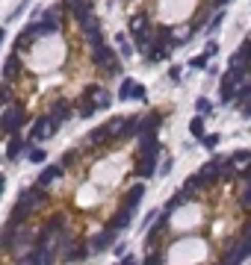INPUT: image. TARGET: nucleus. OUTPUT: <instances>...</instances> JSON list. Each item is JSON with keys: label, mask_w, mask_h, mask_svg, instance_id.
Returning <instances> with one entry per match:
<instances>
[{"label": "nucleus", "mask_w": 251, "mask_h": 265, "mask_svg": "<svg viewBox=\"0 0 251 265\" xmlns=\"http://www.w3.org/2000/svg\"><path fill=\"white\" fill-rule=\"evenodd\" d=\"M30 145H33L30 139H27V142H24V139H12V142H9V147H6V157H9V159H18Z\"/></svg>", "instance_id": "obj_19"}, {"label": "nucleus", "mask_w": 251, "mask_h": 265, "mask_svg": "<svg viewBox=\"0 0 251 265\" xmlns=\"http://www.w3.org/2000/svg\"><path fill=\"white\" fill-rule=\"evenodd\" d=\"M245 236H248V239H251V221H248V224H245Z\"/></svg>", "instance_id": "obj_48"}, {"label": "nucleus", "mask_w": 251, "mask_h": 265, "mask_svg": "<svg viewBox=\"0 0 251 265\" xmlns=\"http://www.w3.org/2000/svg\"><path fill=\"white\" fill-rule=\"evenodd\" d=\"M74 159H77V150H65V153H62V162H60V168L65 171V168H68V165H74Z\"/></svg>", "instance_id": "obj_34"}, {"label": "nucleus", "mask_w": 251, "mask_h": 265, "mask_svg": "<svg viewBox=\"0 0 251 265\" xmlns=\"http://www.w3.org/2000/svg\"><path fill=\"white\" fill-rule=\"evenodd\" d=\"M239 177H242V180H251V165L245 171H239Z\"/></svg>", "instance_id": "obj_45"}, {"label": "nucleus", "mask_w": 251, "mask_h": 265, "mask_svg": "<svg viewBox=\"0 0 251 265\" xmlns=\"http://www.w3.org/2000/svg\"><path fill=\"white\" fill-rule=\"evenodd\" d=\"M60 177H62V168H60V165H50V168H45L42 174H38V183H36V186H38V189H45V186H50V183L60 180Z\"/></svg>", "instance_id": "obj_16"}, {"label": "nucleus", "mask_w": 251, "mask_h": 265, "mask_svg": "<svg viewBox=\"0 0 251 265\" xmlns=\"http://www.w3.org/2000/svg\"><path fill=\"white\" fill-rule=\"evenodd\" d=\"M239 83H242V74L239 71H225L222 74V85H219L222 103H230V100H234V92L239 89Z\"/></svg>", "instance_id": "obj_4"}, {"label": "nucleus", "mask_w": 251, "mask_h": 265, "mask_svg": "<svg viewBox=\"0 0 251 265\" xmlns=\"http://www.w3.org/2000/svg\"><path fill=\"white\" fill-rule=\"evenodd\" d=\"M33 38H36V24H30V27L24 30V33H21V36L15 38V48H18V50H27Z\"/></svg>", "instance_id": "obj_21"}, {"label": "nucleus", "mask_w": 251, "mask_h": 265, "mask_svg": "<svg viewBox=\"0 0 251 265\" xmlns=\"http://www.w3.org/2000/svg\"><path fill=\"white\" fill-rule=\"evenodd\" d=\"M163 262V253H148V259H145V265H160Z\"/></svg>", "instance_id": "obj_39"}, {"label": "nucleus", "mask_w": 251, "mask_h": 265, "mask_svg": "<svg viewBox=\"0 0 251 265\" xmlns=\"http://www.w3.org/2000/svg\"><path fill=\"white\" fill-rule=\"evenodd\" d=\"M0 157H3V153H0Z\"/></svg>", "instance_id": "obj_51"}, {"label": "nucleus", "mask_w": 251, "mask_h": 265, "mask_svg": "<svg viewBox=\"0 0 251 265\" xmlns=\"http://www.w3.org/2000/svg\"><path fill=\"white\" fill-rule=\"evenodd\" d=\"M27 124V115H24V106L21 103H12V109L0 118V132H6V136H12L18 127H24Z\"/></svg>", "instance_id": "obj_2"}, {"label": "nucleus", "mask_w": 251, "mask_h": 265, "mask_svg": "<svg viewBox=\"0 0 251 265\" xmlns=\"http://www.w3.org/2000/svg\"><path fill=\"white\" fill-rule=\"evenodd\" d=\"M195 109H198V112H210V100H207V97H198V103H195Z\"/></svg>", "instance_id": "obj_38"}, {"label": "nucleus", "mask_w": 251, "mask_h": 265, "mask_svg": "<svg viewBox=\"0 0 251 265\" xmlns=\"http://www.w3.org/2000/svg\"><path fill=\"white\" fill-rule=\"evenodd\" d=\"M157 153H160L157 136H139V157H157Z\"/></svg>", "instance_id": "obj_14"}, {"label": "nucleus", "mask_w": 251, "mask_h": 265, "mask_svg": "<svg viewBox=\"0 0 251 265\" xmlns=\"http://www.w3.org/2000/svg\"><path fill=\"white\" fill-rule=\"evenodd\" d=\"M219 24H222V12H219V15H216V18H213V21H210V30H216V27H219Z\"/></svg>", "instance_id": "obj_44"}, {"label": "nucleus", "mask_w": 251, "mask_h": 265, "mask_svg": "<svg viewBox=\"0 0 251 265\" xmlns=\"http://www.w3.org/2000/svg\"><path fill=\"white\" fill-rule=\"evenodd\" d=\"M53 130H56L53 121H50L48 115H38L36 124H33V130H30V142H42V139H48Z\"/></svg>", "instance_id": "obj_6"}, {"label": "nucleus", "mask_w": 251, "mask_h": 265, "mask_svg": "<svg viewBox=\"0 0 251 265\" xmlns=\"http://www.w3.org/2000/svg\"><path fill=\"white\" fill-rule=\"evenodd\" d=\"M86 41H89V48L98 50L101 45H104V36H101V27H95V30H89L86 33Z\"/></svg>", "instance_id": "obj_24"}, {"label": "nucleus", "mask_w": 251, "mask_h": 265, "mask_svg": "<svg viewBox=\"0 0 251 265\" xmlns=\"http://www.w3.org/2000/svg\"><path fill=\"white\" fill-rule=\"evenodd\" d=\"M42 159H45V150H42V147H33V150H30V162H42Z\"/></svg>", "instance_id": "obj_37"}, {"label": "nucleus", "mask_w": 251, "mask_h": 265, "mask_svg": "<svg viewBox=\"0 0 251 265\" xmlns=\"http://www.w3.org/2000/svg\"><path fill=\"white\" fill-rule=\"evenodd\" d=\"M207 62H210V56H204V53H201V56H195V59H189V65H192V68H204Z\"/></svg>", "instance_id": "obj_36"}, {"label": "nucleus", "mask_w": 251, "mask_h": 265, "mask_svg": "<svg viewBox=\"0 0 251 265\" xmlns=\"http://www.w3.org/2000/svg\"><path fill=\"white\" fill-rule=\"evenodd\" d=\"M15 227H18V224H12V221H9V224L3 227V233H0V251H9V248H12V239H15Z\"/></svg>", "instance_id": "obj_22"}, {"label": "nucleus", "mask_w": 251, "mask_h": 265, "mask_svg": "<svg viewBox=\"0 0 251 265\" xmlns=\"http://www.w3.org/2000/svg\"><path fill=\"white\" fill-rule=\"evenodd\" d=\"M142 197H145V186H133L130 192L124 194V201H121V209H127V212L133 215V209L139 206V201H142Z\"/></svg>", "instance_id": "obj_11"}, {"label": "nucleus", "mask_w": 251, "mask_h": 265, "mask_svg": "<svg viewBox=\"0 0 251 265\" xmlns=\"http://www.w3.org/2000/svg\"><path fill=\"white\" fill-rule=\"evenodd\" d=\"M145 27H148V18H145V15H133V18H130V30H133V33H136V30H145Z\"/></svg>", "instance_id": "obj_30"}, {"label": "nucleus", "mask_w": 251, "mask_h": 265, "mask_svg": "<svg viewBox=\"0 0 251 265\" xmlns=\"http://www.w3.org/2000/svg\"><path fill=\"white\" fill-rule=\"evenodd\" d=\"M3 38H6V30H0V45H3Z\"/></svg>", "instance_id": "obj_50"}, {"label": "nucleus", "mask_w": 251, "mask_h": 265, "mask_svg": "<svg viewBox=\"0 0 251 265\" xmlns=\"http://www.w3.org/2000/svg\"><path fill=\"white\" fill-rule=\"evenodd\" d=\"M160 124H163V115H160V112H151L148 118H142L136 124V136H154V130Z\"/></svg>", "instance_id": "obj_10"}, {"label": "nucleus", "mask_w": 251, "mask_h": 265, "mask_svg": "<svg viewBox=\"0 0 251 265\" xmlns=\"http://www.w3.org/2000/svg\"><path fill=\"white\" fill-rule=\"evenodd\" d=\"M62 6H65L68 12H74V18H77L80 24H83L86 18L92 15V0H65Z\"/></svg>", "instance_id": "obj_8"}, {"label": "nucleus", "mask_w": 251, "mask_h": 265, "mask_svg": "<svg viewBox=\"0 0 251 265\" xmlns=\"http://www.w3.org/2000/svg\"><path fill=\"white\" fill-rule=\"evenodd\" d=\"M48 201V194H45V189H38V186H33V189H27V192L18 194V201H15L12 206V224H21V221H27V218L36 212L38 206Z\"/></svg>", "instance_id": "obj_1"}, {"label": "nucleus", "mask_w": 251, "mask_h": 265, "mask_svg": "<svg viewBox=\"0 0 251 265\" xmlns=\"http://www.w3.org/2000/svg\"><path fill=\"white\" fill-rule=\"evenodd\" d=\"M216 53H219V45H216V41H210V45H207V53H204V56H216Z\"/></svg>", "instance_id": "obj_43"}, {"label": "nucleus", "mask_w": 251, "mask_h": 265, "mask_svg": "<svg viewBox=\"0 0 251 265\" xmlns=\"http://www.w3.org/2000/svg\"><path fill=\"white\" fill-rule=\"evenodd\" d=\"M3 186H6V177H3V174H0V194H3Z\"/></svg>", "instance_id": "obj_47"}, {"label": "nucleus", "mask_w": 251, "mask_h": 265, "mask_svg": "<svg viewBox=\"0 0 251 265\" xmlns=\"http://www.w3.org/2000/svg\"><path fill=\"white\" fill-rule=\"evenodd\" d=\"M89 95H92V100H95V106H109L107 89H89Z\"/></svg>", "instance_id": "obj_25"}, {"label": "nucleus", "mask_w": 251, "mask_h": 265, "mask_svg": "<svg viewBox=\"0 0 251 265\" xmlns=\"http://www.w3.org/2000/svg\"><path fill=\"white\" fill-rule=\"evenodd\" d=\"M219 142H222V136H219V132H204V136H201V145L207 147V150H213Z\"/></svg>", "instance_id": "obj_28"}, {"label": "nucleus", "mask_w": 251, "mask_h": 265, "mask_svg": "<svg viewBox=\"0 0 251 265\" xmlns=\"http://www.w3.org/2000/svg\"><path fill=\"white\" fill-rule=\"evenodd\" d=\"M77 106H80V118H92V115H95L98 106H95V100H92V95H89V89L83 92V97H80Z\"/></svg>", "instance_id": "obj_18"}, {"label": "nucleus", "mask_w": 251, "mask_h": 265, "mask_svg": "<svg viewBox=\"0 0 251 265\" xmlns=\"http://www.w3.org/2000/svg\"><path fill=\"white\" fill-rule=\"evenodd\" d=\"M112 59H115V56H112V48H107V45H101L98 50H92V62H95V65H109Z\"/></svg>", "instance_id": "obj_20"}, {"label": "nucleus", "mask_w": 251, "mask_h": 265, "mask_svg": "<svg viewBox=\"0 0 251 265\" xmlns=\"http://www.w3.org/2000/svg\"><path fill=\"white\" fill-rule=\"evenodd\" d=\"M130 92H133V80H124L119 89V100H130Z\"/></svg>", "instance_id": "obj_33"}, {"label": "nucleus", "mask_w": 251, "mask_h": 265, "mask_svg": "<svg viewBox=\"0 0 251 265\" xmlns=\"http://www.w3.org/2000/svg\"><path fill=\"white\" fill-rule=\"evenodd\" d=\"M248 159H251V150H234L227 157V162H248Z\"/></svg>", "instance_id": "obj_32"}, {"label": "nucleus", "mask_w": 251, "mask_h": 265, "mask_svg": "<svg viewBox=\"0 0 251 265\" xmlns=\"http://www.w3.org/2000/svg\"><path fill=\"white\" fill-rule=\"evenodd\" d=\"M53 256H56V253H53V248L36 245V248H33V253L27 256V262H30V265H53V262H56Z\"/></svg>", "instance_id": "obj_7"}, {"label": "nucleus", "mask_w": 251, "mask_h": 265, "mask_svg": "<svg viewBox=\"0 0 251 265\" xmlns=\"http://www.w3.org/2000/svg\"><path fill=\"white\" fill-rule=\"evenodd\" d=\"M130 212H127V209H119V212H115V215H112V218H109V224H107V227L109 230H115V233H119V230H124V227H127V224H130Z\"/></svg>", "instance_id": "obj_17"}, {"label": "nucleus", "mask_w": 251, "mask_h": 265, "mask_svg": "<svg viewBox=\"0 0 251 265\" xmlns=\"http://www.w3.org/2000/svg\"><path fill=\"white\" fill-rule=\"evenodd\" d=\"M248 253H251V239H248V236H242V239H239L237 245L225 253V262H222V265H239Z\"/></svg>", "instance_id": "obj_5"}, {"label": "nucleus", "mask_w": 251, "mask_h": 265, "mask_svg": "<svg viewBox=\"0 0 251 265\" xmlns=\"http://www.w3.org/2000/svg\"><path fill=\"white\" fill-rule=\"evenodd\" d=\"M227 0H213V6H225Z\"/></svg>", "instance_id": "obj_49"}, {"label": "nucleus", "mask_w": 251, "mask_h": 265, "mask_svg": "<svg viewBox=\"0 0 251 265\" xmlns=\"http://www.w3.org/2000/svg\"><path fill=\"white\" fill-rule=\"evenodd\" d=\"M12 97V92H9V85H0V103H6Z\"/></svg>", "instance_id": "obj_41"}, {"label": "nucleus", "mask_w": 251, "mask_h": 265, "mask_svg": "<svg viewBox=\"0 0 251 265\" xmlns=\"http://www.w3.org/2000/svg\"><path fill=\"white\" fill-rule=\"evenodd\" d=\"M109 139H112V130H109V124H104V127H95V130L86 136V145H107Z\"/></svg>", "instance_id": "obj_13"}, {"label": "nucleus", "mask_w": 251, "mask_h": 265, "mask_svg": "<svg viewBox=\"0 0 251 265\" xmlns=\"http://www.w3.org/2000/svg\"><path fill=\"white\" fill-rule=\"evenodd\" d=\"M136 174L139 177H154L157 174V157H139V162H136Z\"/></svg>", "instance_id": "obj_15"}, {"label": "nucleus", "mask_w": 251, "mask_h": 265, "mask_svg": "<svg viewBox=\"0 0 251 265\" xmlns=\"http://www.w3.org/2000/svg\"><path fill=\"white\" fill-rule=\"evenodd\" d=\"M189 132H192V136H198V139L204 136V118H201V115L189 121Z\"/></svg>", "instance_id": "obj_29"}, {"label": "nucleus", "mask_w": 251, "mask_h": 265, "mask_svg": "<svg viewBox=\"0 0 251 265\" xmlns=\"http://www.w3.org/2000/svg\"><path fill=\"white\" fill-rule=\"evenodd\" d=\"M115 239V230H104V233H101V236H98V239H92V251H104V248H107L109 241Z\"/></svg>", "instance_id": "obj_23"}, {"label": "nucleus", "mask_w": 251, "mask_h": 265, "mask_svg": "<svg viewBox=\"0 0 251 265\" xmlns=\"http://www.w3.org/2000/svg\"><path fill=\"white\" fill-rule=\"evenodd\" d=\"M227 71H239L242 77L251 71V38H245L242 41V48L230 56V62H227Z\"/></svg>", "instance_id": "obj_3"}, {"label": "nucleus", "mask_w": 251, "mask_h": 265, "mask_svg": "<svg viewBox=\"0 0 251 265\" xmlns=\"http://www.w3.org/2000/svg\"><path fill=\"white\" fill-rule=\"evenodd\" d=\"M86 253H89L86 245H74V241H65V245H62V259H65V262H80V259H86Z\"/></svg>", "instance_id": "obj_9"}, {"label": "nucleus", "mask_w": 251, "mask_h": 265, "mask_svg": "<svg viewBox=\"0 0 251 265\" xmlns=\"http://www.w3.org/2000/svg\"><path fill=\"white\" fill-rule=\"evenodd\" d=\"M248 97H251V83H245V85H239L237 92H234V103L242 106V100H248Z\"/></svg>", "instance_id": "obj_27"}, {"label": "nucleus", "mask_w": 251, "mask_h": 265, "mask_svg": "<svg viewBox=\"0 0 251 265\" xmlns=\"http://www.w3.org/2000/svg\"><path fill=\"white\" fill-rule=\"evenodd\" d=\"M130 100H145V85H142V83H133Z\"/></svg>", "instance_id": "obj_35"}, {"label": "nucleus", "mask_w": 251, "mask_h": 265, "mask_svg": "<svg viewBox=\"0 0 251 265\" xmlns=\"http://www.w3.org/2000/svg\"><path fill=\"white\" fill-rule=\"evenodd\" d=\"M115 41L121 45V56H133V48L127 45V36H124V33H119V36H115Z\"/></svg>", "instance_id": "obj_31"}, {"label": "nucleus", "mask_w": 251, "mask_h": 265, "mask_svg": "<svg viewBox=\"0 0 251 265\" xmlns=\"http://www.w3.org/2000/svg\"><path fill=\"white\" fill-rule=\"evenodd\" d=\"M239 204H242V206H251V186L242 194H239Z\"/></svg>", "instance_id": "obj_40"}, {"label": "nucleus", "mask_w": 251, "mask_h": 265, "mask_svg": "<svg viewBox=\"0 0 251 265\" xmlns=\"http://www.w3.org/2000/svg\"><path fill=\"white\" fill-rule=\"evenodd\" d=\"M3 74H6V80H12L15 74H18V53H12V56L6 59V65H3Z\"/></svg>", "instance_id": "obj_26"}, {"label": "nucleus", "mask_w": 251, "mask_h": 265, "mask_svg": "<svg viewBox=\"0 0 251 265\" xmlns=\"http://www.w3.org/2000/svg\"><path fill=\"white\" fill-rule=\"evenodd\" d=\"M239 109H242V115H245V118H251V97H248V100H242V106H239Z\"/></svg>", "instance_id": "obj_42"}, {"label": "nucleus", "mask_w": 251, "mask_h": 265, "mask_svg": "<svg viewBox=\"0 0 251 265\" xmlns=\"http://www.w3.org/2000/svg\"><path fill=\"white\" fill-rule=\"evenodd\" d=\"M121 265H136V259H133V256H124V262Z\"/></svg>", "instance_id": "obj_46"}, {"label": "nucleus", "mask_w": 251, "mask_h": 265, "mask_svg": "<svg viewBox=\"0 0 251 265\" xmlns=\"http://www.w3.org/2000/svg\"><path fill=\"white\" fill-rule=\"evenodd\" d=\"M68 115H71V103H68V100H56V103H53V109H50L48 118L53 121V127H60L62 121L68 118Z\"/></svg>", "instance_id": "obj_12"}]
</instances>
